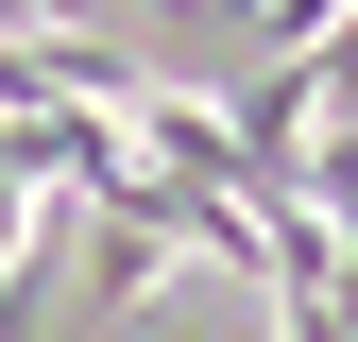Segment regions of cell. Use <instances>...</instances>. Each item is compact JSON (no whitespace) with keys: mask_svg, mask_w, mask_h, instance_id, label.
I'll list each match as a JSON object with an SVG mask.
<instances>
[{"mask_svg":"<svg viewBox=\"0 0 358 342\" xmlns=\"http://www.w3.org/2000/svg\"><path fill=\"white\" fill-rule=\"evenodd\" d=\"M120 120L154 137L137 171H171V189H239V205H256V171H239V120H222L205 86H120Z\"/></svg>","mask_w":358,"mask_h":342,"instance_id":"cell-1","label":"cell"},{"mask_svg":"<svg viewBox=\"0 0 358 342\" xmlns=\"http://www.w3.org/2000/svg\"><path fill=\"white\" fill-rule=\"evenodd\" d=\"M324 308L358 325V223H324Z\"/></svg>","mask_w":358,"mask_h":342,"instance_id":"cell-2","label":"cell"},{"mask_svg":"<svg viewBox=\"0 0 358 342\" xmlns=\"http://www.w3.org/2000/svg\"><path fill=\"white\" fill-rule=\"evenodd\" d=\"M273 308H290V342H358V325L324 308V291H273Z\"/></svg>","mask_w":358,"mask_h":342,"instance_id":"cell-3","label":"cell"}]
</instances>
